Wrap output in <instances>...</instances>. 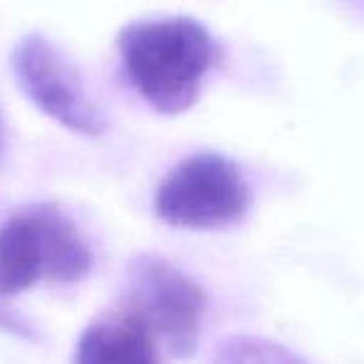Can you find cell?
Here are the masks:
<instances>
[{
  "instance_id": "1",
  "label": "cell",
  "mask_w": 364,
  "mask_h": 364,
  "mask_svg": "<svg viewBox=\"0 0 364 364\" xmlns=\"http://www.w3.org/2000/svg\"><path fill=\"white\" fill-rule=\"evenodd\" d=\"M122 68L140 97L162 115L195 105L218 65L220 46L195 18H155L127 26L117 38Z\"/></svg>"
},
{
  "instance_id": "2",
  "label": "cell",
  "mask_w": 364,
  "mask_h": 364,
  "mask_svg": "<svg viewBox=\"0 0 364 364\" xmlns=\"http://www.w3.org/2000/svg\"><path fill=\"white\" fill-rule=\"evenodd\" d=\"M90 267V245L50 205L18 213L0 225V297L26 292L43 277L75 284Z\"/></svg>"
},
{
  "instance_id": "3",
  "label": "cell",
  "mask_w": 364,
  "mask_h": 364,
  "mask_svg": "<svg viewBox=\"0 0 364 364\" xmlns=\"http://www.w3.org/2000/svg\"><path fill=\"white\" fill-rule=\"evenodd\" d=\"M250 210V188L242 172L215 152L182 160L155 195V213L172 228L220 230L240 223Z\"/></svg>"
},
{
  "instance_id": "4",
  "label": "cell",
  "mask_w": 364,
  "mask_h": 364,
  "mask_svg": "<svg viewBox=\"0 0 364 364\" xmlns=\"http://www.w3.org/2000/svg\"><path fill=\"white\" fill-rule=\"evenodd\" d=\"M127 307L142 317L172 357H193L205 317V292L167 259L142 255L127 267Z\"/></svg>"
},
{
  "instance_id": "5",
  "label": "cell",
  "mask_w": 364,
  "mask_h": 364,
  "mask_svg": "<svg viewBox=\"0 0 364 364\" xmlns=\"http://www.w3.org/2000/svg\"><path fill=\"white\" fill-rule=\"evenodd\" d=\"M13 73L28 97L68 130L97 137L107 120L77 68L43 36H28L13 50Z\"/></svg>"
},
{
  "instance_id": "6",
  "label": "cell",
  "mask_w": 364,
  "mask_h": 364,
  "mask_svg": "<svg viewBox=\"0 0 364 364\" xmlns=\"http://www.w3.org/2000/svg\"><path fill=\"white\" fill-rule=\"evenodd\" d=\"M75 364H157L155 334L140 314L125 307L82 332Z\"/></svg>"
},
{
  "instance_id": "7",
  "label": "cell",
  "mask_w": 364,
  "mask_h": 364,
  "mask_svg": "<svg viewBox=\"0 0 364 364\" xmlns=\"http://www.w3.org/2000/svg\"><path fill=\"white\" fill-rule=\"evenodd\" d=\"M213 364H307L282 344L259 337H230L218 347Z\"/></svg>"
},
{
  "instance_id": "8",
  "label": "cell",
  "mask_w": 364,
  "mask_h": 364,
  "mask_svg": "<svg viewBox=\"0 0 364 364\" xmlns=\"http://www.w3.org/2000/svg\"><path fill=\"white\" fill-rule=\"evenodd\" d=\"M344 3H347L352 11H357L359 16H364V0H344Z\"/></svg>"
},
{
  "instance_id": "9",
  "label": "cell",
  "mask_w": 364,
  "mask_h": 364,
  "mask_svg": "<svg viewBox=\"0 0 364 364\" xmlns=\"http://www.w3.org/2000/svg\"><path fill=\"white\" fill-rule=\"evenodd\" d=\"M3 147H6V130H3V115H0V155H3Z\"/></svg>"
}]
</instances>
